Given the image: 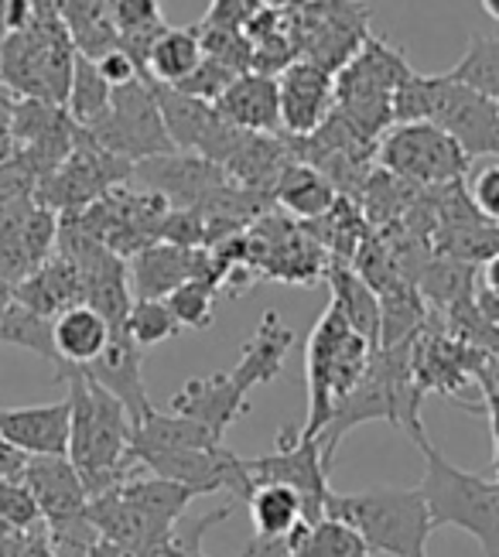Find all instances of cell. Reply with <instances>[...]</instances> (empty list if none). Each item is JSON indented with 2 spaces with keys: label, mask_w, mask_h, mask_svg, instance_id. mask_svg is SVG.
<instances>
[{
  "label": "cell",
  "mask_w": 499,
  "mask_h": 557,
  "mask_svg": "<svg viewBox=\"0 0 499 557\" xmlns=\"http://www.w3.org/2000/svg\"><path fill=\"white\" fill-rule=\"evenodd\" d=\"M134 182L145 185L172 202V209H202L216 191L229 182V175L216 161L192 151H172L151 161L134 164Z\"/></svg>",
  "instance_id": "obj_20"
},
{
  "label": "cell",
  "mask_w": 499,
  "mask_h": 557,
  "mask_svg": "<svg viewBox=\"0 0 499 557\" xmlns=\"http://www.w3.org/2000/svg\"><path fill=\"white\" fill-rule=\"evenodd\" d=\"M483 11H486L492 21H499V0H483Z\"/></svg>",
  "instance_id": "obj_54"
},
{
  "label": "cell",
  "mask_w": 499,
  "mask_h": 557,
  "mask_svg": "<svg viewBox=\"0 0 499 557\" xmlns=\"http://www.w3.org/2000/svg\"><path fill=\"white\" fill-rule=\"evenodd\" d=\"M325 281L332 287V305H336L349 325L366 335L373 346H379V332H384V308H379V295L363 281V274L342 260H328Z\"/></svg>",
  "instance_id": "obj_30"
},
{
  "label": "cell",
  "mask_w": 499,
  "mask_h": 557,
  "mask_svg": "<svg viewBox=\"0 0 499 557\" xmlns=\"http://www.w3.org/2000/svg\"><path fill=\"white\" fill-rule=\"evenodd\" d=\"M250 517H253V534L280 541L291 537L304 520V506L288 486H257L250 493Z\"/></svg>",
  "instance_id": "obj_36"
},
{
  "label": "cell",
  "mask_w": 499,
  "mask_h": 557,
  "mask_svg": "<svg viewBox=\"0 0 499 557\" xmlns=\"http://www.w3.org/2000/svg\"><path fill=\"white\" fill-rule=\"evenodd\" d=\"M223 295L220 281L212 277H192L185 281L178 290H172L169 298V308L172 314L178 319L182 329H209L212 325V314H216V301Z\"/></svg>",
  "instance_id": "obj_41"
},
{
  "label": "cell",
  "mask_w": 499,
  "mask_h": 557,
  "mask_svg": "<svg viewBox=\"0 0 499 557\" xmlns=\"http://www.w3.org/2000/svg\"><path fill=\"white\" fill-rule=\"evenodd\" d=\"M496 486H499V479H496Z\"/></svg>",
  "instance_id": "obj_56"
},
{
  "label": "cell",
  "mask_w": 499,
  "mask_h": 557,
  "mask_svg": "<svg viewBox=\"0 0 499 557\" xmlns=\"http://www.w3.org/2000/svg\"><path fill=\"white\" fill-rule=\"evenodd\" d=\"M295 161L288 140L284 134H240L236 148L229 151V158L223 161V172L250 191H260V196L274 199V185L280 178V172Z\"/></svg>",
  "instance_id": "obj_26"
},
{
  "label": "cell",
  "mask_w": 499,
  "mask_h": 557,
  "mask_svg": "<svg viewBox=\"0 0 499 557\" xmlns=\"http://www.w3.org/2000/svg\"><path fill=\"white\" fill-rule=\"evenodd\" d=\"M475 308L483 311V319L499 325V253L479 263V295H475Z\"/></svg>",
  "instance_id": "obj_48"
},
{
  "label": "cell",
  "mask_w": 499,
  "mask_h": 557,
  "mask_svg": "<svg viewBox=\"0 0 499 557\" xmlns=\"http://www.w3.org/2000/svg\"><path fill=\"white\" fill-rule=\"evenodd\" d=\"M124 493V499L134 506V510L145 513L161 534H172L175 537V523L182 520V513L188 510V503L199 499L188 486H182V482H172V479H161V475H148L140 479L137 472L130 479H124L121 486H116Z\"/></svg>",
  "instance_id": "obj_32"
},
{
  "label": "cell",
  "mask_w": 499,
  "mask_h": 557,
  "mask_svg": "<svg viewBox=\"0 0 499 557\" xmlns=\"http://www.w3.org/2000/svg\"><path fill=\"white\" fill-rule=\"evenodd\" d=\"M182 332L178 319L172 314L169 301H158V298H134L130 314H127V335L140 349H151L175 338Z\"/></svg>",
  "instance_id": "obj_42"
},
{
  "label": "cell",
  "mask_w": 499,
  "mask_h": 557,
  "mask_svg": "<svg viewBox=\"0 0 499 557\" xmlns=\"http://www.w3.org/2000/svg\"><path fill=\"white\" fill-rule=\"evenodd\" d=\"M373 164L421 191H435L465 182L472 161L438 124L414 120V124H394L376 140Z\"/></svg>",
  "instance_id": "obj_9"
},
{
  "label": "cell",
  "mask_w": 499,
  "mask_h": 557,
  "mask_svg": "<svg viewBox=\"0 0 499 557\" xmlns=\"http://www.w3.org/2000/svg\"><path fill=\"white\" fill-rule=\"evenodd\" d=\"M496 107H499V100H496Z\"/></svg>",
  "instance_id": "obj_57"
},
{
  "label": "cell",
  "mask_w": 499,
  "mask_h": 557,
  "mask_svg": "<svg viewBox=\"0 0 499 557\" xmlns=\"http://www.w3.org/2000/svg\"><path fill=\"white\" fill-rule=\"evenodd\" d=\"M414 343V338H411ZM411 343L400 346H376L373 359L363 373V380L346 394V400L336 407L332 421L322 428L319 445L325 451V458L332 462V455L342 445V438L360 424H373V421H387L394 428H403L414 438V434L424 431L421 424V400L424 394L414 383V370H411Z\"/></svg>",
  "instance_id": "obj_3"
},
{
  "label": "cell",
  "mask_w": 499,
  "mask_h": 557,
  "mask_svg": "<svg viewBox=\"0 0 499 557\" xmlns=\"http://www.w3.org/2000/svg\"><path fill=\"white\" fill-rule=\"evenodd\" d=\"M35 17V0H0V41L11 38L14 32H25Z\"/></svg>",
  "instance_id": "obj_49"
},
{
  "label": "cell",
  "mask_w": 499,
  "mask_h": 557,
  "mask_svg": "<svg viewBox=\"0 0 499 557\" xmlns=\"http://www.w3.org/2000/svg\"><path fill=\"white\" fill-rule=\"evenodd\" d=\"M295 349V332L284 325L277 311H264V319L253 329V335L244 343L240 362L229 370V376L244 386V391H257V386H267L271 380L280 376L284 359Z\"/></svg>",
  "instance_id": "obj_27"
},
{
  "label": "cell",
  "mask_w": 499,
  "mask_h": 557,
  "mask_svg": "<svg viewBox=\"0 0 499 557\" xmlns=\"http://www.w3.org/2000/svg\"><path fill=\"white\" fill-rule=\"evenodd\" d=\"M14 103H17V96L8 89V86H0V161H4L11 154V120H14Z\"/></svg>",
  "instance_id": "obj_51"
},
{
  "label": "cell",
  "mask_w": 499,
  "mask_h": 557,
  "mask_svg": "<svg viewBox=\"0 0 499 557\" xmlns=\"http://www.w3.org/2000/svg\"><path fill=\"white\" fill-rule=\"evenodd\" d=\"M130 178H134V164L100 148V144L89 137V131L83 127L76 151L68 154L49 178L38 182L35 199L59 215H79L92 202H100L110 188L124 185Z\"/></svg>",
  "instance_id": "obj_14"
},
{
  "label": "cell",
  "mask_w": 499,
  "mask_h": 557,
  "mask_svg": "<svg viewBox=\"0 0 499 557\" xmlns=\"http://www.w3.org/2000/svg\"><path fill=\"white\" fill-rule=\"evenodd\" d=\"M169 212H172L169 199L130 178L124 185L110 188L100 202H92L86 212L73 215V220L89 236H97L103 247H110L113 253L130 260L134 253L158 244Z\"/></svg>",
  "instance_id": "obj_12"
},
{
  "label": "cell",
  "mask_w": 499,
  "mask_h": 557,
  "mask_svg": "<svg viewBox=\"0 0 499 557\" xmlns=\"http://www.w3.org/2000/svg\"><path fill=\"white\" fill-rule=\"evenodd\" d=\"M73 404L68 397L35 407H0V438L25 455H68Z\"/></svg>",
  "instance_id": "obj_23"
},
{
  "label": "cell",
  "mask_w": 499,
  "mask_h": 557,
  "mask_svg": "<svg viewBox=\"0 0 499 557\" xmlns=\"http://www.w3.org/2000/svg\"><path fill=\"white\" fill-rule=\"evenodd\" d=\"M28 486L45 534H49L52 547H68L86 554L100 534L92 530L86 510H89V490L79 475V469L68 462V455H32L28 469L21 475Z\"/></svg>",
  "instance_id": "obj_10"
},
{
  "label": "cell",
  "mask_w": 499,
  "mask_h": 557,
  "mask_svg": "<svg viewBox=\"0 0 499 557\" xmlns=\"http://www.w3.org/2000/svg\"><path fill=\"white\" fill-rule=\"evenodd\" d=\"M411 72L414 69L400 48L370 32L360 52L336 72V110L332 113H339L355 134L376 144L394 127V92Z\"/></svg>",
  "instance_id": "obj_8"
},
{
  "label": "cell",
  "mask_w": 499,
  "mask_h": 557,
  "mask_svg": "<svg viewBox=\"0 0 499 557\" xmlns=\"http://www.w3.org/2000/svg\"><path fill=\"white\" fill-rule=\"evenodd\" d=\"M459 86H469L472 92H483L489 100H499V38L472 35L465 45V55L445 72Z\"/></svg>",
  "instance_id": "obj_39"
},
{
  "label": "cell",
  "mask_w": 499,
  "mask_h": 557,
  "mask_svg": "<svg viewBox=\"0 0 499 557\" xmlns=\"http://www.w3.org/2000/svg\"><path fill=\"white\" fill-rule=\"evenodd\" d=\"M113 103V86L103 79V72L97 69V59L76 55V69H73V86H68V100L65 110L73 113V120L79 127H92L100 124Z\"/></svg>",
  "instance_id": "obj_38"
},
{
  "label": "cell",
  "mask_w": 499,
  "mask_h": 557,
  "mask_svg": "<svg viewBox=\"0 0 499 557\" xmlns=\"http://www.w3.org/2000/svg\"><path fill=\"white\" fill-rule=\"evenodd\" d=\"M169 410L205 424L212 434L223 438L236 421L250 414V394L229 373H209L199 380H188L172 397Z\"/></svg>",
  "instance_id": "obj_22"
},
{
  "label": "cell",
  "mask_w": 499,
  "mask_h": 557,
  "mask_svg": "<svg viewBox=\"0 0 499 557\" xmlns=\"http://www.w3.org/2000/svg\"><path fill=\"white\" fill-rule=\"evenodd\" d=\"M199 557H205V554H202V547H199Z\"/></svg>",
  "instance_id": "obj_55"
},
{
  "label": "cell",
  "mask_w": 499,
  "mask_h": 557,
  "mask_svg": "<svg viewBox=\"0 0 499 557\" xmlns=\"http://www.w3.org/2000/svg\"><path fill=\"white\" fill-rule=\"evenodd\" d=\"M417 199H421V188L408 185L403 178L384 172V168H376V164H373L370 178L363 182L360 196H355V202H360V209L366 215V223L379 226V230L400 223L403 215L414 209Z\"/></svg>",
  "instance_id": "obj_35"
},
{
  "label": "cell",
  "mask_w": 499,
  "mask_h": 557,
  "mask_svg": "<svg viewBox=\"0 0 499 557\" xmlns=\"http://www.w3.org/2000/svg\"><path fill=\"white\" fill-rule=\"evenodd\" d=\"M462 185H465V196H469L472 209L479 212L483 220L499 226V158L483 161Z\"/></svg>",
  "instance_id": "obj_44"
},
{
  "label": "cell",
  "mask_w": 499,
  "mask_h": 557,
  "mask_svg": "<svg viewBox=\"0 0 499 557\" xmlns=\"http://www.w3.org/2000/svg\"><path fill=\"white\" fill-rule=\"evenodd\" d=\"M35 196H38V175L17 154H8L0 161V209Z\"/></svg>",
  "instance_id": "obj_46"
},
{
  "label": "cell",
  "mask_w": 499,
  "mask_h": 557,
  "mask_svg": "<svg viewBox=\"0 0 499 557\" xmlns=\"http://www.w3.org/2000/svg\"><path fill=\"white\" fill-rule=\"evenodd\" d=\"M134 462L151 475L182 482L196 496L229 493V499L247 503L253 493L247 458L229 451L205 424L175 410L164 414L154 407L145 421L134 424Z\"/></svg>",
  "instance_id": "obj_1"
},
{
  "label": "cell",
  "mask_w": 499,
  "mask_h": 557,
  "mask_svg": "<svg viewBox=\"0 0 499 557\" xmlns=\"http://www.w3.org/2000/svg\"><path fill=\"white\" fill-rule=\"evenodd\" d=\"M250 486H288L301 506L304 520L319 523L325 517V503L332 496L328 490V472L332 462L325 458L315 434L304 428H280L274 438V451L247 458Z\"/></svg>",
  "instance_id": "obj_11"
},
{
  "label": "cell",
  "mask_w": 499,
  "mask_h": 557,
  "mask_svg": "<svg viewBox=\"0 0 499 557\" xmlns=\"http://www.w3.org/2000/svg\"><path fill=\"white\" fill-rule=\"evenodd\" d=\"M202 59H205V48H202L199 28H164L148 48L145 76L151 83L182 86L202 65Z\"/></svg>",
  "instance_id": "obj_33"
},
{
  "label": "cell",
  "mask_w": 499,
  "mask_h": 557,
  "mask_svg": "<svg viewBox=\"0 0 499 557\" xmlns=\"http://www.w3.org/2000/svg\"><path fill=\"white\" fill-rule=\"evenodd\" d=\"M424 455V479L421 496L427 503L435 530L456 527L475 537L483 547V557H499V486L496 479L472 475L459 469L451 458H445L435 442L427 438V431L411 438Z\"/></svg>",
  "instance_id": "obj_4"
},
{
  "label": "cell",
  "mask_w": 499,
  "mask_h": 557,
  "mask_svg": "<svg viewBox=\"0 0 499 557\" xmlns=\"http://www.w3.org/2000/svg\"><path fill=\"white\" fill-rule=\"evenodd\" d=\"M97 69L103 72V79H107L113 89H121V86H130V83H137V79H145V69H140V65L134 62V55L124 52L121 45L110 48L107 55H100V59H97Z\"/></svg>",
  "instance_id": "obj_47"
},
{
  "label": "cell",
  "mask_w": 499,
  "mask_h": 557,
  "mask_svg": "<svg viewBox=\"0 0 499 557\" xmlns=\"http://www.w3.org/2000/svg\"><path fill=\"white\" fill-rule=\"evenodd\" d=\"M113 338V325L92 305H73L52 319V343L59 367H89Z\"/></svg>",
  "instance_id": "obj_29"
},
{
  "label": "cell",
  "mask_w": 499,
  "mask_h": 557,
  "mask_svg": "<svg viewBox=\"0 0 499 557\" xmlns=\"http://www.w3.org/2000/svg\"><path fill=\"white\" fill-rule=\"evenodd\" d=\"M65 4H68V0H35V11H38V14H55V17H59Z\"/></svg>",
  "instance_id": "obj_53"
},
{
  "label": "cell",
  "mask_w": 499,
  "mask_h": 557,
  "mask_svg": "<svg viewBox=\"0 0 499 557\" xmlns=\"http://www.w3.org/2000/svg\"><path fill=\"white\" fill-rule=\"evenodd\" d=\"M59 380L65 383V397L73 404L68 462L79 469L92 499L121 486L140 469L134 462V418L83 367H59Z\"/></svg>",
  "instance_id": "obj_2"
},
{
  "label": "cell",
  "mask_w": 499,
  "mask_h": 557,
  "mask_svg": "<svg viewBox=\"0 0 499 557\" xmlns=\"http://www.w3.org/2000/svg\"><path fill=\"white\" fill-rule=\"evenodd\" d=\"M11 290H14V301L32 308L41 319H55L65 308L83 305V277L76 271V263L59 250L45 260L32 277L14 284Z\"/></svg>",
  "instance_id": "obj_28"
},
{
  "label": "cell",
  "mask_w": 499,
  "mask_h": 557,
  "mask_svg": "<svg viewBox=\"0 0 499 557\" xmlns=\"http://www.w3.org/2000/svg\"><path fill=\"white\" fill-rule=\"evenodd\" d=\"M59 250V212L38 199L0 209V281L21 284Z\"/></svg>",
  "instance_id": "obj_18"
},
{
  "label": "cell",
  "mask_w": 499,
  "mask_h": 557,
  "mask_svg": "<svg viewBox=\"0 0 499 557\" xmlns=\"http://www.w3.org/2000/svg\"><path fill=\"white\" fill-rule=\"evenodd\" d=\"M427 120L456 140L469 161L499 158V107L489 96L472 92L448 76H432Z\"/></svg>",
  "instance_id": "obj_16"
},
{
  "label": "cell",
  "mask_w": 499,
  "mask_h": 557,
  "mask_svg": "<svg viewBox=\"0 0 499 557\" xmlns=\"http://www.w3.org/2000/svg\"><path fill=\"white\" fill-rule=\"evenodd\" d=\"M325 517L349 523L366 541L370 554L427 557V541L435 534L421 490L332 493L325 503Z\"/></svg>",
  "instance_id": "obj_6"
},
{
  "label": "cell",
  "mask_w": 499,
  "mask_h": 557,
  "mask_svg": "<svg viewBox=\"0 0 499 557\" xmlns=\"http://www.w3.org/2000/svg\"><path fill=\"white\" fill-rule=\"evenodd\" d=\"M127 271H130L134 298H158V301H164L172 290H178L185 281H192V277H212V281H220V287L226 281L223 263L216 260V253H212L209 247L192 250V247L164 244V239H158V244L134 253L127 260Z\"/></svg>",
  "instance_id": "obj_19"
},
{
  "label": "cell",
  "mask_w": 499,
  "mask_h": 557,
  "mask_svg": "<svg viewBox=\"0 0 499 557\" xmlns=\"http://www.w3.org/2000/svg\"><path fill=\"white\" fill-rule=\"evenodd\" d=\"M86 557H134L130 550H124V547H116V544H110V541H97L89 550H86Z\"/></svg>",
  "instance_id": "obj_52"
},
{
  "label": "cell",
  "mask_w": 499,
  "mask_h": 557,
  "mask_svg": "<svg viewBox=\"0 0 499 557\" xmlns=\"http://www.w3.org/2000/svg\"><path fill=\"white\" fill-rule=\"evenodd\" d=\"M342 191L332 185L319 168L304 164V161H291L280 172L277 185H274V206H280L288 215H295L298 223H312L319 215H325L332 206L339 202Z\"/></svg>",
  "instance_id": "obj_31"
},
{
  "label": "cell",
  "mask_w": 499,
  "mask_h": 557,
  "mask_svg": "<svg viewBox=\"0 0 499 557\" xmlns=\"http://www.w3.org/2000/svg\"><path fill=\"white\" fill-rule=\"evenodd\" d=\"M304 230L315 236V244L328 253V260L352 263V257L360 253V247L370 239V223L360 209V202L339 196V202L332 206L319 220L304 223Z\"/></svg>",
  "instance_id": "obj_34"
},
{
  "label": "cell",
  "mask_w": 499,
  "mask_h": 557,
  "mask_svg": "<svg viewBox=\"0 0 499 557\" xmlns=\"http://www.w3.org/2000/svg\"><path fill=\"white\" fill-rule=\"evenodd\" d=\"M236 76H244V72H233V69L223 65L220 59L205 55L202 65L192 72V76H188V79H185L182 86H175V89H182V92H188V96H199V100L216 103V100H220V92H223Z\"/></svg>",
  "instance_id": "obj_45"
},
{
  "label": "cell",
  "mask_w": 499,
  "mask_h": 557,
  "mask_svg": "<svg viewBox=\"0 0 499 557\" xmlns=\"http://www.w3.org/2000/svg\"><path fill=\"white\" fill-rule=\"evenodd\" d=\"M79 137H83V127L65 107L17 96L14 120H11V154L25 161L38 175V182L49 178L55 168L76 151Z\"/></svg>",
  "instance_id": "obj_17"
},
{
  "label": "cell",
  "mask_w": 499,
  "mask_h": 557,
  "mask_svg": "<svg viewBox=\"0 0 499 557\" xmlns=\"http://www.w3.org/2000/svg\"><path fill=\"white\" fill-rule=\"evenodd\" d=\"M373 343L360 335L346 314L328 301L322 319L315 322L312 335L304 346V383H308V421L301 424L308 434H322V428L332 421L336 407L346 400V394L363 380Z\"/></svg>",
  "instance_id": "obj_5"
},
{
  "label": "cell",
  "mask_w": 499,
  "mask_h": 557,
  "mask_svg": "<svg viewBox=\"0 0 499 557\" xmlns=\"http://www.w3.org/2000/svg\"><path fill=\"white\" fill-rule=\"evenodd\" d=\"M280 103V134L304 137L315 134L336 110V72H328L308 59L291 62L277 76Z\"/></svg>",
  "instance_id": "obj_21"
},
{
  "label": "cell",
  "mask_w": 499,
  "mask_h": 557,
  "mask_svg": "<svg viewBox=\"0 0 499 557\" xmlns=\"http://www.w3.org/2000/svg\"><path fill=\"white\" fill-rule=\"evenodd\" d=\"M0 520L11 530H17V534H45L41 513L25 482L0 479Z\"/></svg>",
  "instance_id": "obj_43"
},
{
  "label": "cell",
  "mask_w": 499,
  "mask_h": 557,
  "mask_svg": "<svg viewBox=\"0 0 499 557\" xmlns=\"http://www.w3.org/2000/svg\"><path fill=\"white\" fill-rule=\"evenodd\" d=\"M89 137L130 164L178 151L169 127H164L151 79H137L130 86L113 89V103L100 124L89 127Z\"/></svg>",
  "instance_id": "obj_13"
},
{
  "label": "cell",
  "mask_w": 499,
  "mask_h": 557,
  "mask_svg": "<svg viewBox=\"0 0 499 557\" xmlns=\"http://www.w3.org/2000/svg\"><path fill=\"white\" fill-rule=\"evenodd\" d=\"M298 55L328 72H339L370 38V11L355 0H308L291 14Z\"/></svg>",
  "instance_id": "obj_15"
},
{
  "label": "cell",
  "mask_w": 499,
  "mask_h": 557,
  "mask_svg": "<svg viewBox=\"0 0 499 557\" xmlns=\"http://www.w3.org/2000/svg\"><path fill=\"white\" fill-rule=\"evenodd\" d=\"M76 45L55 14H38L25 32L0 41V86L14 96L65 107L76 69Z\"/></svg>",
  "instance_id": "obj_7"
},
{
  "label": "cell",
  "mask_w": 499,
  "mask_h": 557,
  "mask_svg": "<svg viewBox=\"0 0 499 557\" xmlns=\"http://www.w3.org/2000/svg\"><path fill=\"white\" fill-rule=\"evenodd\" d=\"M0 343L17 346V349H32L45 359H55V343H52V319H41L32 308L21 301H11L4 319H0Z\"/></svg>",
  "instance_id": "obj_40"
},
{
  "label": "cell",
  "mask_w": 499,
  "mask_h": 557,
  "mask_svg": "<svg viewBox=\"0 0 499 557\" xmlns=\"http://www.w3.org/2000/svg\"><path fill=\"white\" fill-rule=\"evenodd\" d=\"M28 458L32 455H25L17 445H11L8 438H0V479L21 482V475H25V469H28Z\"/></svg>",
  "instance_id": "obj_50"
},
{
  "label": "cell",
  "mask_w": 499,
  "mask_h": 557,
  "mask_svg": "<svg viewBox=\"0 0 499 557\" xmlns=\"http://www.w3.org/2000/svg\"><path fill=\"white\" fill-rule=\"evenodd\" d=\"M216 110L226 124L247 134H280V103H277V76L264 72H244L236 76L216 100Z\"/></svg>",
  "instance_id": "obj_25"
},
{
  "label": "cell",
  "mask_w": 499,
  "mask_h": 557,
  "mask_svg": "<svg viewBox=\"0 0 499 557\" xmlns=\"http://www.w3.org/2000/svg\"><path fill=\"white\" fill-rule=\"evenodd\" d=\"M83 370L100 386H107V391L130 410L134 424L145 421L154 410V404L148 397V386H145V373H140L145 370V349H140L127 332H113L103 356L92 359Z\"/></svg>",
  "instance_id": "obj_24"
},
{
  "label": "cell",
  "mask_w": 499,
  "mask_h": 557,
  "mask_svg": "<svg viewBox=\"0 0 499 557\" xmlns=\"http://www.w3.org/2000/svg\"><path fill=\"white\" fill-rule=\"evenodd\" d=\"M291 557H370V547L349 523L322 517L319 523H301L295 530Z\"/></svg>",
  "instance_id": "obj_37"
}]
</instances>
